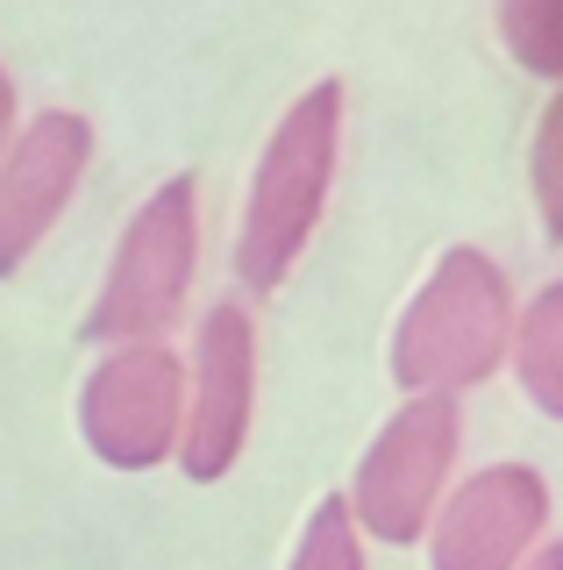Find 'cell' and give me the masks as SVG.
<instances>
[{
  "label": "cell",
  "mask_w": 563,
  "mask_h": 570,
  "mask_svg": "<svg viewBox=\"0 0 563 570\" xmlns=\"http://www.w3.org/2000/svg\"><path fill=\"white\" fill-rule=\"evenodd\" d=\"M506 343H514V285L485 249L456 243L407 299L385 371H393V385H407V400L414 392L456 400L506 364Z\"/></svg>",
  "instance_id": "cell-2"
},
{
  "label": "cell",
  "mask_w": 563,
  "mask_h": 570,
  "mask_svg": "<svg viewBox=\"0 0 563 570\" xmlns=\"http://www.w3.org/2000/svg\"><path fill=\"white\" fill-rule=\"evenodd\" d=\"M456 450H464V414H456V400L414 392V400L372 435V450L357 456V478H349V492H343L357 534L393 542V549L421 542L428 521H435V507H443V492H450Z\"/></svg>",
  "instance_id": "cell-4"
},
{
  "label": "cell",
  "mask_w": 563,
  "mask_h": 570,
  "mask_svg": "<svg viewBox=\"0 0 563 570\" xmlns=\"http://www.w3.org/2000/svg\"><path fill=\"white\" fill-rule=\"evenodd\" d=\"M500 43L535 79H563V0H500Z\"/></svg>",
  "instance_id": "cell-10"
},
{
  "label": "cell",
  "mask_w": 563,
  "mask_h": 570,
  "mask_svg": "<svg viewBox=\"0 0 563 570\" xmlns=\"http://www.w3.org/2000/svg\"><path fill=\"white\" fill-rule=\"evenodd\" d=\"M286 570H364V534H357V521H349L343 492L314 499V513L300 528V549H293Z\"/></svg>",
  "instance_id": "cell-11"
},
{
  "label": "cell",
  "mask_w": 563,
  "mask_h": 570,
  "mask_svg": "<svg viewBox=\"0 0 563 570\" xmlns=\"http://www.w3.org/2000/svg\"><path fill=\"white\" fill-rule=\"evenodd\" d=\"M8 136H14V79L0 65V150H8Z\"/></svg>",
  "instance_id": "cell-13"
},
{
  "label": "cell",
  "mask_w": 563,
  "mask_h": 570,
  "mask_svg": "<svg viewBox=\"0 0 563 570\" xmlns=\"http://www.w3.org/2000/svg\"><path fill=\"white\" fill-rule=\"evenodd\" d=\"M186 364L171 343H115L79 385V435L108 471H157L179 450Z\"/></svg>",
  "instance_id": "cell-5"
},
{
  "label": "cell",
  "mask_w": 563,
  "mask_h": 570,
  "mask_svg": "<svg viewBox=\"0 0 563 570\" xmlns=\"http://www.w3.org/2000/svg\"><path fill=\"white\" fill-rule=\"evenodd\" d=\"M521 570H563V542H550V534H542L535 549H527V563Z\"/></svg>",
  "instance_id": "cell-14"
},
{
  "label": "cell",
  "mask_w": 563,
  "mask_h": 570,
  "mask_svg": "<svg viewBox=\"0 0 563 570\" xmlns=\"http://www.w3.org/2000/svg\"><path fill=\"white\" fill-rule=\"evenodd\" d=\"M93 165V121L72 107H43L0 150V278H14L37 243L65 222L79 178Z\"/></svg>",
  "instance_id": "cell-8"
},
{
  "label": "cell",
  "mask_w": 563,
  "mask_h": 570,
  "mask_svg": "<svg viewBox=\"0 0 563 570\" xmlns=\"http://www.w3.org/2000/svg\"><path fill=\"white\" fill-rule=\"evenodd\" d=\"M257 414V321L243 299H215L192 328L186 364V414H179V471L192 485H215L236 471Z\"/></svg>",
  "instance_id": "cell-6"
},
{
  "label": "cell",
  "mask_w": 563,
  "mask_h": 570,
  "mask_svg": "<svg viewBox=\"0 0 563 570\" xmlns=\"http://www.w3.org/2000/svg\"><path fill=\"white\" fill-rule=\"evenodd\" d=\"M336 157H343V79L307 86L264 136V157L250 171V200L236 228V278L250 293H278L314 243L336 193Z\"/></svg>",
  "instance_id": "cell-1"
},
{
  "label": "cell",
  "mask_w": 563,
  "mask_h": 570,
  "mask_svg": "<svg viewBox=\"0 0 563 570\" xmlns=\"http://www.w3.org/2000/svg\"><path fill=\"white\" fill-rule=\"evenodd\" d=\"M192 272H200V186H192V171H171L129 214L79 335L108 343V350L115 343H165V328L179 321L186 293H192Z\"/></svg>",
  "instance_id": "cell-3"
},
{
  "label": "cell",
  "mask_w": 563,
  "mask_h": 570,
  "mask_svg": "<svg viewBox=\"0 0 563 570\" xmlns=\"http://www.w3.org/2000/svg\"><path fill=\"white\" fill-rule=\"evenodd\" d=\"M521 392L535 400V414H563V285H542L527 299V314H514V343H506Z\"/></svg>",
  "instance_id": "cell-9"
},
{
  "label": "cell",
  "mask_w": 563,
  "mask_h": 570,
  "mask_svg": "<svg viewBox=\"0 0 563 570\" xmlns=\"http://www.w3.org/2000/svg\"><path fill=\"white\" fill-rule=\"evenodd\" d=\"M556 150H563V107H542V129H535V214H542V236H563V178H556Z\"/></svg>",
  "instance_id": "cell-12"
},
{
  "label": "cell",
  "mask_w": 563,
  "mask_h": 570,
  "mask_svg": "<svg viewBox=\"0 0 563 570\" xmlns=\"http://www.w3.org/2000/svg\"><path fill=\"white\" fill-rule=\"evenodd\" d=\"M550 534V478L535 463H485L443 492L428 521V570H521L527 549Z\"/></svg>",
  "instance_id": "cell-7"
}]
</instances>
